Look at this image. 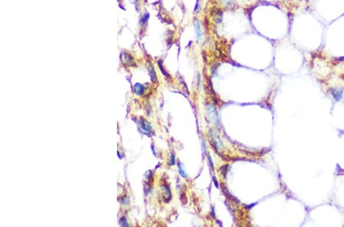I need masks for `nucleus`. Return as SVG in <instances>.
I'll return each mask as SVG.
<instances>
[{
  "label": "nucleus",
  "instance_id": "f257e3e1",
  "mask_svg": "<svg viewBox=\"0 0 344 227\" xmlns=\"http://www.w3.org/2000/svg\"><path fill=\"white\" fill-rule=\"evenodd\" d=\"M223 12L220 9H217V8H213L210 10V16H211L212 20L214 21L215 23H220L223 20Z\"/></svg>",
  "mask_w": 344,
  "mask_h": 227
},
{
  "label": "nucleus",
  "instance_id": "f03ea898",
  "mask_svg": "<svg viewBox=\"0 0 344 227\" xmlns=\"http://www.w3.org/2000/svg\"><path fill=\"white\" fill-rule=\"evenodd\" d=\"M194 28H195L196 36H197V41H200L202 39L203 32L201 29V23L198 20H195V22H194Z\"/></svg>",
  "mask_w": 344,
  "mask_h": 227
},
{
  "label": "nucleus",
  "instance_id": "7ed1b4c3",
  "mask_svg": "<svg viewBox=\"0 0 344 227\" xmlns=\"http://www.w3.org/2000/svg\"><path fill=\"white\" fill-rule=\"evenodd\" d=\"M148 72H149V75H150V77H151V80H152L153 82L156 81L157 77H156V74H155V69H154V67H153L151 65H150V66H149Z\"/></svg>",
  "mask_w": 344,
  "mask_h": 227
},
{
  "label": "nucleus",
  "instance_id": "20e7f679",
  "mask_svg": "<svg viewBox=\"0 0 344 227\" xmlns=\"http://www.w3.org/2000/svg\"><path fill=\"white\" fill-rule=\"evenodd\" d=\"M332 93H333V97L335 98V100H337V101H339V100L342 98L343 95L342 91H339L337 90H333Z\"/></svg>",
  "mask_w": 344,
  "mask_h": 227
},
{
  "label": "nucleus",
  "instance_id": "39448f33",
  "mask_svg": "<svg viewBox=\"0 0 344 227\" xmlns=\"http://www.w3.org/2000/svg\"><path fill=\"white\" fill-rule=\"evenodd\" d=\"M135 93H137L138 94H141L142 93V91H143L142 86L140 85V84H136L135 87Z\"/></svg>",
  "mask_w": 344,
  "mask_h": 227
},
{
  "label": "nucleus",
  "instance_id": "423d86ee",
  "mask_svg": "<svg viewBox=\"0 0 344 227\" xmlns=\"http://www.w3.org/2000/svg\"><path fill=\"white\" fill-rule=\"evenodd\" d=\"M178 168H179V172H180V174H181V175L183 176V177H184V178H186L187 177V174L185 173V171H184V169H183V168L181 167V165L180 164H179L178 165Z\"/></svg>",
  "mask_w": 344,
  "mask_h": 227
},
{
  "label": "nucleus",
  "instance_id": "0eeeda50",
  "mask_svg": "<svg viewBox=\"0 0 344 227\" xmlns=\"http://www.w3.org/2000/svg\"><path fill=\"white\" fill-rule=\"evenodd\" d=\"M148 17H149V15L148 14H147V13H146V14H144V15H142V19H141V22H142V24H143V23H145L146 22H147L148 19Z\"/></svg>",
  "mask_w": 344,
  "mask_h": 227
}]
</instances>
